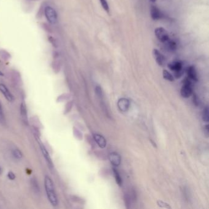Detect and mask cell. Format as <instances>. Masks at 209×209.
<instances>
[{"label": "cell", "instance_id": "obj_1", "mask_svg": "<svg viewBox=\"0 0 209 209\" xmlns=\"http://www.w3.org/2000/svg\"><path fill=\"white\" fill-rule=\"evenodd\" d=\"M44 187L48 201L53 206H56L58 204V201L55 191L54 184L52 180L48 176H46L45 177Z\"/></svg>", "mask_w": 209, "mask_h": 209}, {"label": "cell", "instance_id": "obj_2", "mask_svg": "<svg viewBox=\"0 0 209 209\" xmlns=\"http://www.w3.org/2000/svg\"><path fill=\"white\" fill-rule=\"evenodd\" d=\"M193 83L192 80L188 77L186 78L183 82V86L180 90L181 95L183 98H188L193 94Z\"/></svg>", "mask_w": 209, "mask_h": 209}, {"label": "cell", "instance_id": "obj_3", "mask_svg": "<svg viewBox=\"0 0 209 209\" xmlns=\"http://www.w3.org/2000/svg\"><path fill=\"white\" fill-rule=\"evenodd\" d=\"M169 69L174 72V76L175 78L179 79L181 77V76L184 74V69H183V64L181 61H174L171 62L168 65Z\"/></svg>", "mask_w": 209, "mask_h": 209}, {"label": "cell", "instance_id": "obj_4", "mask_svg": "<svg viewBox=\"0 0 209 209\" xmlns=\"http://www.w3.org/2000/svg\"><path fill=\"white\" fill-rule=\"evenodd\" d=\"M44 13L47 20L50 23L55 24L57 22V14L53 8L50 6H47L45 8Z\"/></svg>", "mask_w": 209, "mask_h": 209}, {"label": "cell", "instance_id": "obj_5", "mask_svg": "<svg viewBox=\"0 0 209 209\" xmlns=\"http://www.w3.org/2000/svg\"><path fill=\"white\" fill-rule=\"evenodd\" d=\"M155 34L157 39L161 42H166L169 39L168 32L163 27H158L155 29Z\"/></svg>", "mask_w": 209, "mask_h": 209}, {"label": "cell", "instance_id": "obj_6", "mask_svg": "<svg viewBox=\"0 0 209 209\" xmlns=\"http://www.w3.org/2000/svg\"><path fill=\"white\" fill-rule=\"evenodd\" d=\"M130 101L125 98H120L117 102V106L118 109L123 112H127L130 108Z\"/></svg>", "mask_w": 209, "mask_h": 209}, {"label": "cell", "instance_id": "obj_7", "mask_svg": "<svg viewBox=\"0 0 209 209\" xmlns=\"http://www.w3.org/2000/svg\"><path fill=\"white\" fill-rule=\"evenodd\" d=\"M109 159L110 163L114 166L118 167L121 164V157L117 152H112L109 155Z\"/></svg>", "mask_w": 209, "mask_h": 209}, {"label": "cell", "instance_id": "obj_8", "mask_svg": "<svg viewBox=\"0 0 209 209\" xmlns=\"http://www.w3.org/2000/svg\"><path fill=\"white\" fill-rule=\"evenodd\" d=\"M40 148H41V152L42 153V155L47 162V164L48 166V168L50 169H53V162L52 161V159L49 155V153L48 152H47L46 148L44 146V145L42 144H40Z\"/></svg>", "mask_w": 209, "mask_h": 209}, {"label": "cell", "instance_id": "obj_9", "mask_svg": "<svg viewBox=\"0 0 209 209\" xmlns=\"http://www.w3.org/2000/svg\"><path fill=\"white\" fill-rule=\"evenodd\" d=\"M152 53L153 56L158 64L160 66H163L165 62V57L164 56V55L157 48H154Z\"/></svg>", "mask_w": 209, "mask_h": 209}, {"label": "cell", "instance_id": "obj_10", "mask_svg": "<svg viewBox=\"0 0 209 209\" xmlns=\"http://www.w3.org/2000/svg\"><path fill=\"white\" fill-rule=\"evenodd\" d=\"M150 15L153 20H157L161 19L163 17V14L160 10L156 6H152L150 9Z\"/></svg>", "mask_w": 209, "mask_h": 209}, {"label": "cell", "instance_id": "obj_11", "mask_svg": "<svg viewBox=\"0 0 209 209\" xmlns=\"http://www.w3.org/2000/svg\"><path fill=\"white\" fill-rule=\"evenodd\" d=\"M0 91L2 93V95L4 96L5 98L9 102H12L14 100L13 95L10 93L9 90L7 89V88L2 83L0 84Z\"/></svg>", "mask_w": 209, "mask_h": 209}, {"label": "cell", "instance_id": "obj_12", "mask_svg": "<svg viewBox=\"0 0 209 209\" xmlns=\"http://www.w3.org/2000/svg\"><path fill=\"white\" fill-rule=\"evenodd\" d=\"M93 138L99 147H101V149H104L106 147L107 144L106 140L102 135L99 134H95L93 135Z\"/></svg>", "mask_w": 209, "mask_h": 209}, {"label": "cell", "instance_id": "obj_13", "mask_svg": "<svg viewBox=\"0 0 209 209\" xmlns=\"http://www.w3.org/2000/svg\"><path fill=\"white\" fill-rule=\"evenodd\" d=\"M187 74H188V77L191 79L192 80L197 82L198 80V74L196 70V68L193 66H190L188 67L187 69Z\"/></svg>", "mask_w": 209, "mask_h": 209}, {"label": "cell", "instance_id": "obj_14", "mask_svg": "<svg viewBox=\"0 0 209 209\" xmlns=\"http://www.w3.org/2000/svg\"><path fill=\"white\" fill-rule=\"evenodd\" d=\"M20 114L23 122L27 124L28 123V115L26 111V105L24 103H22L20 105Z\"/></svg>", "mask_w": 209, "mask_h": 209}, {"label": "cell", "instance_id": "obj_15", "mask_svg": "<svg viewBox=\"0 0 209 209\" xmlns=\"http://www.w3.org/2000/svg\"><path fill=\"white\" fill-rule=\"evenodd\" d=\"M166 42V47L170 51H175L177 48V42L172 39L168 40Z\"/></svg>", "mask_w": 209, "mask_h": 209}, {"label": "cell", "instance_id": "obj_16", "mask_svg": "<svg viewBox=\"0 0 209 209\" xmlns=\"http://www.w3.org/2000/svg\"><path fill=\"white\" fill-rule=\"evenodd\" d=\"M113 172H114V177L115 179V181L117 182V184L120 187L123 184V181H122V179L119 174V172H118V171L115 169V168H113Z\"/></svg>", "mask_w": 209, "mask_h": 209}, {"label": "cell", "instance_id": "obj_17", "mask_svg": "<svg viewBox=\"0 0 209 209\" xmlns=\"http://www.w3.org/2000/svg\"><path fill=\"white\" fill-rule=\"evenodd\" d=\"M163 78L164 79H166L168 81H170V82H173L175 80L174 75L167 70H163Z\"/></svg>", "mask_w": 209, "mask_h": 209}, {"label": "cell", "instance_id": "obj_18", "mask_svg": "<svg viewBox=\"0 0 209 209\" xmlns=\"http://www.w3.org/2000/svg\"><path fill=\"white\" fill-rule=\"evenodd\" d=\"M203 120L204 122H209V108L207 106H206L203 112Z\"/></svg>", "mask_w": 209, "mask_h": 209}, {"label": "cell", "instance_id": "obj_19", "mask_svg": "<svg viewBox=\"0 0 209 209\" xmlns=\"http://www.w3.org/2000/svg\"><path fill=\"white\" fill-rule=\"evenodd\" d=\"M12 154H13V156L14 157V158H15L16 159H18V160H20L23 157L22 153L21 152V151H20L18 149L14 150L13 152H12Z\"/></svg>", "mask_w": 209, "mask_h": 209}, {"label": "cell", "instance_id": "obj_20", "mask_svg": "<svg viewBox=\"0 0 209 209\" xmlns=\"http://www.w3.org/2000/svg\"><path fill=\"white\" fill-rule=\"evenodd\" d=\"M5 123H6V119H5L4 114L3 112L2 107L1 103H0V123L4 125Z\"/></svg>", "mask_w": 209, "mask_h": 209}, {"label": "cell", "instance_id": "obj_21", "mask_svg": "<svg viewBox=\"0 0 209 209\" xmlns=\"http://www.w3.org/2000/svg\"><path fill=\"white\" fill-rule=\"evenodd\" d=\"M99 2L103 7V8L107 12H109V6L107 0H99Z\"/></svg>", "mask_w": 209, "mask_h": 209}, {"label": "cell", "instance_id": "obj_22", "mask_svg": "<svg viewBox=\"0 0 209 209\" xmlns=\"http://www.w3.org/2000/svg\"><path fill=\"white\" fill-rule=\"evenodd\" d=\"M157 204L159 207H163V208H166V209H171V206L166 203H164L162 201H157Z\"/></svg>", "mask_w": 209, "mask_h": 209}, {"label": "cell", "instance_id": "obj_23", "mask_svg": "<svg viewBox=\"0 0 209 209\" xmlns=\"http://www.w3.org/2000/svg\"><path fill=\"white\" fill-rule=\"evenodd\" d=\"M95 91L97 95V96L100 98L102 99L103 96V90L102 88L99 86H96L95 88Z\"/></svg>", "mask_w": 209, "mask_h": 209}, {"label": "cell", "instance_id": "obj_24", "mask_svg": "<svg viewBox=\"0 0 209 209\" xmlns=\"http://www.w3.org/2000/svg\"><path fill=\"white\" fill-rule=\"evenodd\" d=\"M200 99L199 98V97L196 95V94H194L193 95V103L195 106H198L199 104H200Z\"/></svg>", "mask_w": 209, "mask_h": 209}, {"label": "cell", "instance_id": "obj_25", "mask_svg": "<svg viewBox=\"0 0 209 209\" xmlns=\"http://www.w3.org/2000/svg\"><path fill=\"white\" fill-rule=\"evenodd\" d=\"M33 180H32V184H33V186L34 187V190H35V192H39V187H38V185L37 184V182L36 180H34V179H33Z\"/></svg>", "mask_w": 209, "mask_h": 209}, {"label": "cell", "instance_id": "obj_26", "mask_svg": "<svg viewBox=\"0 0 209 209\" xmlns=\"http://www.w3.org/2000/svg\"><path fill=\"white\" fill-rule=\"evenodd\" d=\"M7 177H8V178L10 180H14L15 179V174L12 172H11V171L9 172V173L7 174Z\"/></svg>", "mask_w": 209, "mask_h": 209}, {"label": "cell", "instance_id": "obj_27", "mask_svg": "<svg viewBox=\"0 0 209 209\" xmlns=\"http://www.w3.org/2000/svg\"><path fill=\"white\" fill-rule=\"evenodd\" d=\"M204 130H205V132H206V134L207 136L209 135V125H206L205 128H204Z\"/></svg>", "mask_w": 209, "mask_h": 209}, {"label": "cell", "instance_id": "obj_28", "mask_svg": "<svg viewBox=\"0 0 209 209\" xmlns=\"http://www.w3.org/2000/svg\"><path fill=\"white\" fill-rule=\"evenodd\" d=\"M3 75H4V74H3V73H2V72H1V71H0V76H2Z\"/></svg>", "mask_w": 209, "mask_h": 209}, {"label": "cell", "instance_id": "obj_29", "mask_svg": "<svg viewBox=\"0 0 209 209\" xmlns=\"http://www.w3.org/2000/svg\"><path fill=\"white\" fill-rule=\"evenodd\" d=\"M2 169H1V168L0 167V174L2 173Z\"/></svg>", "mask_w": 209, "mask_h": 209}, {"label": "cell", "instance_id": "obj_30", "mask_svg": "<svg viewBox=\"0 0 209 209\" xmlns=\"http://www.w3.org/2000/svg\"><path fill=\"white\" fill-rule=\"evenodd\" d=\"M152 2H155L157 0H150Z\"/></svg>", "mask_w": 209, "mask_h": 209}]
</instances>
